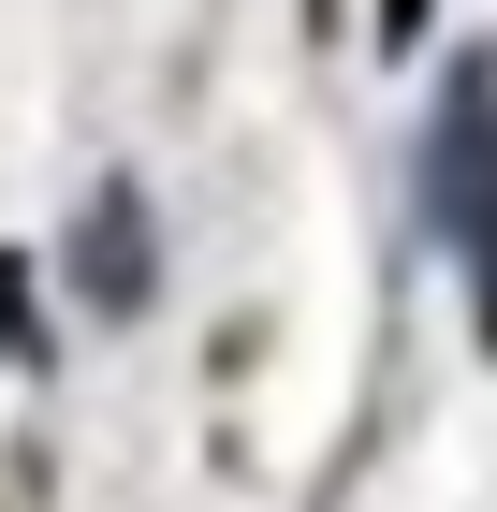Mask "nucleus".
Instances as JSON below:
<instances>
[{"label": "nucleus", "mask_w": 497, "mask_h": 512, "mask_svg": "<svg viewBox=\"0 0 497 512\" xmlns=\"http://www.w3.org/2000/svg\"><path fill=\"white\" fill-rule=\"evenodd\" d=\"M88 293H103V308H132V293H147V235H132V191H103V220H88Z\"/></svg>", "instance_id": "2"}, {"label": "nucleus", "mask_w": 497, "mask_h": 512, "mask_svg": "<svg viewBox=\"0 0 497 512\" xmlns=\"http://www.w3.org/2000/svg\"><path fill=\"white\" fill-rule=\"evenodd\" d=\"M439 235L468 249V278H483V308H497V74L483 59L439 103Z\"/></svg>", "instance_id": "1"}]
</instances>
